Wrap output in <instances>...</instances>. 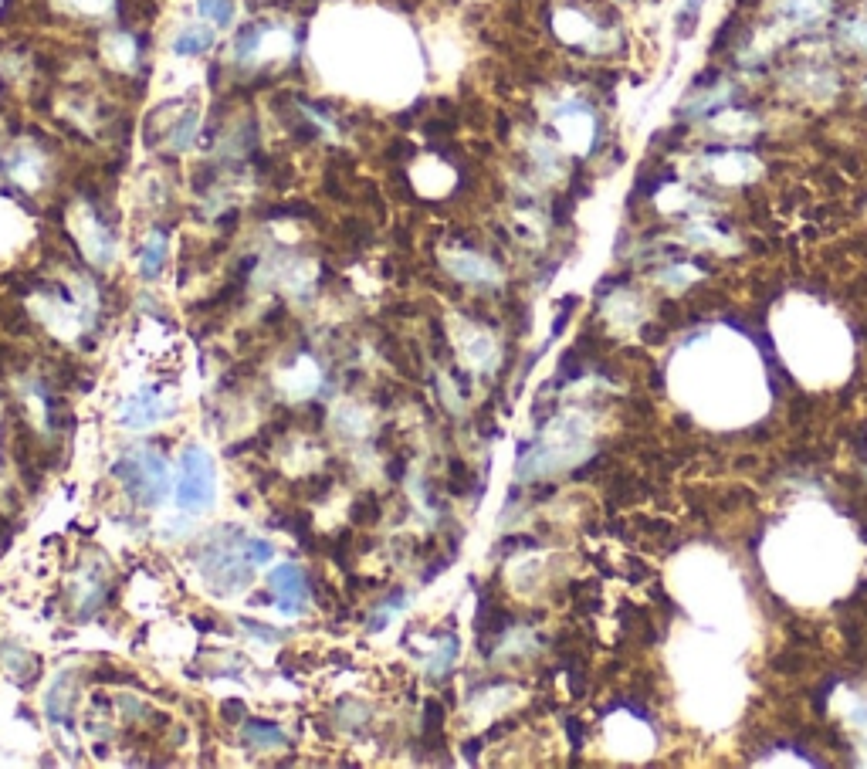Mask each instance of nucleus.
Wrapping results in <instances>:
<instances>
[{
	"mask_svg": "<svg viewBox=\"0 0 867 769\" xmlns=\"http://www.w3.org/2000/svg\"><path fill=\"white\" fill-rule=\"evenodd\" d=\"M112 475L126 488V495L143 505V509H156L166 498V492H170V468H166L163 454L150 448L126 451L122 458H116Z\"/></svg>",
	"mask_w": 867,
	"mask_h": 769,
	"instance_id": "1",
	"label": "nucleus"
},
{
	"mask_svg": "<svg viewBox=\"0 0 867 769\" xmlns=\"http://www.w3.org/2000/svg\"><path fill=\"white\" fill-rule=\"evenodd\" d=\"M197 566L214 593H238L241 587H248L255 573V566L244 556V536L238 529H224L221 539H210Z\"/></svg>",
	"mask_w": 867,
	"mask_h": 769,
	"instance_id": "2",
	"label": "nucleus"
},
{
	"mask_svg": "<svg viewBox=\"0 0 867 769\" xmlns=\"http://www.w3.org/2000/svg\"><path fill=\"white\" fill-rule=\"evenodd\" d=\"M217 502V475L214 461L207 458L204 448H187L180 454V475H177V509L187 515L210 512Z\"/></svg>",
	"mask_w": 867,
	"mask_h": 769,
	"instance_id": "3",
	"label": "nucleus"
},
{
	"mask_svg": "<svg viewBox=\"0 0 867 769\" xmlns=\"http://www.w3.org/2000/svg\"><path fill=\"white\" fill-rule=\"evenodd\" d=\"M271 597H275V607L282 614L295 617L309 607V597H312V587H309V576H305L302 566L295 563H282L275 573H271Z\"/></svg>",
	"mask_w": 867,
	"mask_h": 769,
	"instance_id": "4",
	"label": "nucleus"
},
{
	"mask_svg": "<svg viewBox=\"0 0 867 769\" xmlns=\"http://www.w3.org/2000/svg\"><path fill=\"white\" fill-rule=\"evenodd\" d=\"M173 404H166L160 397V390L153 387H143L136 390L133 397H126V404L119 407V424L129 427V431H146V427H156L160 421L173 414Z\"/></svg>",
	"mask_w": 867,
	"mask_h": 769,
	"instance_id": "5",
	"label": "nucleus"
},
{
	"mask_svg": "<svg viewBox=\"0 0 867 769\" xmlns=\"http://www.w3.org/2000/svg\"><path fill=\"white\" fill-rule=\"evenodd\" d=\"M556 122L559 129H563L566 143H573L580 153H590L593 143H597V119H593V112L586 102H566L563 109L556 112Z\"/></svg>",
	"mask_w": 867,
	"mask_h": 769,
	"instance_id": "6",
	"label": "nucleus"
},
{
	"mask_svg": "<svg viewBox=\"0 0 867 769\" xmlns=\"http://www.w3.org/2000/svg\"><path fill=\"white\" fill-rule=\"evenodd\" d=\"M708 177L725 183V187H739V183H749L759 173V163L752 160L749 153H715L712 160L705 163Z\"/></svg>",
	"mask_w": 867,
	"mask_h": 769,
	"instance_id": "7",
	"label": "nucleus"
},
{
	"mask_svg": "<svg viewBox=\"0 0 867 769\" xmlns=\"http://www.w3.org/2000/svg\"><path fill=\"white\" fill-rule=\"evenodd\" d=\"M241 742L251 753H271V749H285L288 739L275 722L268 719H244L241 725Z\"/></svg>",
	"mask_w": 867,
	"mask_h": 769,
	"instance_id": "8",
	"label": "nucleus"
},
{
	"mask_svg": "<svg viewBox=\"0 0 867 769\" xmlns=\"http://www.w3.org/2000/svg\"><path fill=\"white\" fill-rule=\"evenodd\" d=\"M214 48V31L207 24H187L177 38H173V55L177 58H197V55H207Z\"/></svg>",
	"mask_w": 867,
	"mask_h": 769,
	"instance_id": "9",
	"label": "nucleus"
},
{
	"mask_svg": "<svg viewBox=\"0 0 867 769\" xmlns=\"http://www.w3.org/2000/svg\"><path fill=\"white\" fill-rule=\"evenodd\" d=\"M779 14L790 24L810 28V24H820L830 14V0H779Z\"/></svg>",
	"mask_w": 867,
	"mask_h": 769,
	"instance_id": "10",
	"label": "nucleus"
},
{
	"mask_svg": "<svg viewBox=\"0 0 867 769\" xmlns=\"http://www.w3.org/2000/svg\"><path fill=\"white\" fill-rule=\"evenodd\" d=\"M451 272L471 285H495L498 282V268L492 265V261H485L478 255H454Z\"/></svg>",
	"mask_w": 867,
	"mask_h": 769,
	"instance_id": "11",
	"label": "nucleus"
},
{
	"mask_svg": "<svg viewBox=\"0 0 867 769\" xmlns=\"http://www.w3.org/2000/svg\"><path fill=\"white\" fill-rule=\"evenodd\" d=\"M437 648L434 654L427 658V678L431 681H441L448 671L454 668V661H458V634H437Z\"/></svg>",
	"mask_w": 867,
	"mask_h": 769,
	"instance_id": "12",
	"label": "nucleus"
},
{
	"mask_svg": "<svg viewBox=\"0 0 867 769\" xmlns=\"http://www.w3.org/2000/svg\"><path fill=\"white\" fill-rule=\"evenodd\" d=\"M166 231H150V238H146V248H143V258H139V275L143 278H160L163 265H166Z\"/></svg>",
	"mask_w": 867,
	"mask_h": 769,
	"instance_id": "13",
	"label": "nucleus"
},
{
	"mask_svg": "<svg viewBox=\"0 0 867 769\" xmlns=\"http://www.w3.org/2000/svg\"><path fill=\"white\" fill-rule=\"evenodd\" d=\"M45 712H48V719L58 725L72 722V685H68V675H61L55 685H51V692L45 698Z\"/></svg>",
	"mask_w": 867,
	"mask_h": 769,
	"instance_id": "14",
	"label": "nucleus"
},
{
	"mask_svg": "<svg viewBox=\"0 0 867 769\" xmlns=\"http://www.w3.org/2000/svg\"><path fill=\"white\" fill-rule=\"evenodd\" d=\"M705 4L708 0H681V7L674 11V38L678 41L695 38L698 24H702V14H705Z\"/></svg>",
	"mask_w": 867,
	"mask_h": 769,
	"instance_id": "15",
	"label": "nucleus"
},
{
	"mask_svg": "<svg viewBox=\"0 0 867 769\" xmlns=\"http://www.w3.org/2000/svg\"><path fill=\"white\" fill-rule=\"evenodd\" d=\"M197 109H187L183 116L173 122L170 129H166V146H170L173 153H183L194 146V136H197Z\"/></svg>",
	"mask_w": 867,
	"mask_h": 769,
	"instance_id": "16",
	"label": "nucleus"
},
{
	"mask_svg": "<svg viewBox=\"0 0 867 769\" xmlns=\"http://www.w3.org/2000/svg\"><path fill=\"white\" fill-rule=\"evenodd\" d=\"M400 607H407V593L397 587V590H390V593H387V600H383V604L370 614V620H366V631H373V634H376V631H383V627H387V620H390L393 614H397Z\"/></svg>",
	"mask_w": 867,
	"mask_h": 769,
	"instance_id": "17",
	"label": "nucleus"
},
{
	"mask_svg": "<svg viewBox=\"0 0 867 769\" xmlns=\"http://www.w3.org/2000/svg\"><path fill=\"white\" fill-rule=\"evenodd\" d=\"M837 38L844 48L867 51V17H847L844 24H837Z\"/></svg>",
	"mask_w": 867,
	"mask_h": 769,
	"instance_id": "18",
	"label": "nucleus"
},
{
	"mask_svg": "<svg viewBox=\"0 0 867 769\" xmlns=\"http://www.w3.org/2000/svg\"><path fill=\"white\" fill-rule=\"evenodd\" d=\"M197 14L204 21L217 24V28H231L234 24V0H197Z\"/></svg>",
	"mask_w": 867,
	"mask_h": 769,
	"instance_id": "19",
	"label": "nucleus"
},
{
	"mask_svg": "<svg viewBox=\"0 0 867 769\" xmlns=\"http://www.w3.org/2000/svg\"><path fill=\"white\" fill-rule=\"evenodd\" d=\"M380 515H383V509H380V498H376V495L359 498V502L353 505V519L359 522V526H363V522H366V526H373Z\"/></svg>",
	"mask_w": 867,
	"mask_h": 769,
	"instance_id": "20",
	"label": "nucleus"
},
{
	"mask_svg": "<svg viewBox=\"0 0 867 769\" xmlns=\"http://www.w3.org/2000/svg\"><path fill=\"white\" fill-rule=\"evenodd\" d=\"M241 631L244 634H251L255 637V641H268V644H278L282 641V631H275V627H268V624H255V620L251 617H241Z\"/></svg>",
	"mask_w": 867,
	"mask_h": 769,
	"instance_id": "21",
	"label": "nucleus"
},
{
	"mask_svg": "<svg viewBox=\"0 0 867 769\" xmlns=\"http://www.w3.org/2000/svg\"><path fill=\"white\" fill-rule=\"evenodd\" d=\"M695 278H698V272H688V268L671 265L668 272H661V275H658V282H661V285H668V288H681V285L695 282Z\"/></svg>",
	"mask_w": 867,
	"mask_h": 769,
	"instance_id": "22",
	"label": "nucleus"
},
{
	"mask_svg": "<svg viewBox=\"0 0 867 769\" xmlns=\"http://www.w3.org/2000/svg\"><path fill=\"white\" fill-rule=\"evenodd\" d=\"M224 719L227 722H244V719H248V712H244L241 702H224Z\"/></svg>",
	"mask_w": 867,
	"mask_h": 769,
	"instance_id": "23",
	"label": "nucleus"
},
{
	"mask_svg": "<svg viewBox=\"0 0 867 769\" xmlns=\"http://www.w3.org/2000/svg\"><path fill=\"white\" fill-rule=\"evenodd\" d=\"M864 92H867V85H864Z\"/></svg>",
	"mask_w": 867,
	"mask_h": 769,
	"instance_id": "24",
	"label": "nucleus"
},
{
	"mask_svg": "<svg viewBox=\"0 0 867 769\" xmlns=\"http://www.w3.org/2000/svg\"><path fill=\"white\" fill-rule=\"evenodd\" d=\"M620 4H624V0H620Z\"/></svg>",
	"mask_w": 867,
	"mask_h": 769,
	"instance_id": "25",
	"label": "nucleus"
}]
</instances>
